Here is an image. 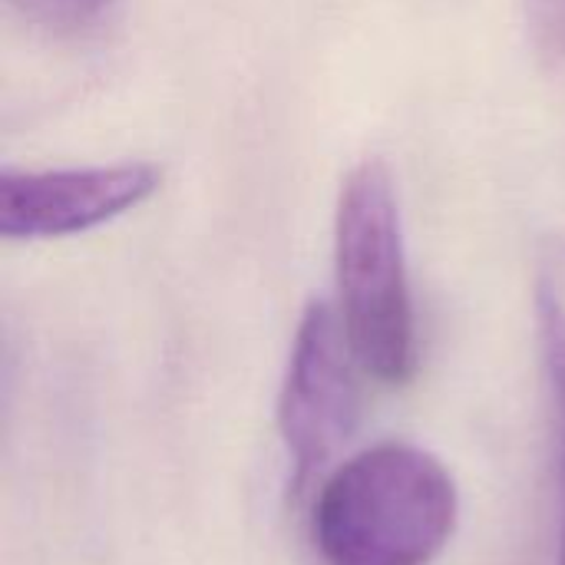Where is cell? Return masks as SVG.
Masks as SVG:
<instances>
[{"label":"cell","instance_id":"obj_1","mask_svg":"<svg viewBox=\"0 0 565 565\" xmlns=\"http://www.w3.org/2000/svg\"><path fill=\"white\" fill-rule=\"evenodd\" d=\"M457 520L460 493L444 460L384 440L321 480L311 540L324 565H434Z\"/></svg>","mask_w":565,"mask_h":565},{"label":"cell","instance_id":"obj_7","mask_svg":"<svg viewBox=\"0 0 565 565\" xmlns=\"http://www.w3.org/2000/svg\"><path fill=\"white\" fill-rule=\"evenodd\" d=\"M26 20L53 30H79L99 20L116 0H10Z\"/></svg>","mask_w":565,"mask_h":565},{"label":"cell","instance_id":"obj_6","mask_svg":"<svg viewBox=\"0 0 565 565\" xmlns=\"http://www.w3.org/2000/svg\"><path fill=\"white\" fill-rule=\"evenodd\" d=\"M523 23L536 60L553 73L565 70V0H523Z\"/></svg>","mask_w":565,"mask_h":565},{"label":"cell","instance_id":"obj_5","mask_svg":"<svg viewBox=\"0 0 565 565\" xmlns=\"http://www.w3.org/2000/svg\"><path fill=\"white\" fill-rule=\"evenodd\" d=\"M533 305H536V334L543 354L546 391L553 404L556 444H559V540L556 565H565V235H550L536 248L533 265Z\"/></svg>","mask_w":565,"mask_h":565},{"label":"cell","instance_id":"obj_2","mask_svg":"<svg viewBox=\"0 0 565 565\" xmlns=\"http://www.w3.org/2000/svg\"><path fill=\"white\" fill-rule=\"evenodd\" d=\"M338 318L367 377L404 387L417 374V311L394 175L381 159L358 162L334 212Z\"/></svg>","mask_w":565,"mask_h":565},{"label":"cell","instance_id":"obj_4","mask_svg":"<svg viewBox=\"0 0 565 565\" xmlns=\"http://www.w3.org/2000/svg\"><path fill=\"white\" fill-rule=\"evenodd\" d=\"M162 185L152 162H103L63 169H3L0 235L7 242L70 238L146 205Z\"/></svg>","mask_w":565,"mask_h":565},{"label":"cell","instance_id":"obj_3","mask_svg":"<svg viewBox=\"0 0 565 565\" xmlns=\"http://www.w3.org/2000/svg\"><path fill=\"white\" fill-rule=\"evenodd\" d=\"M351 341L328 301H311L301 311L278 391V434L291 467V487L301 493L338 450L351 440L361 420V384Z\"/></svg>","mask_w":565,"mask_h":565}]
</instances>
